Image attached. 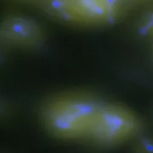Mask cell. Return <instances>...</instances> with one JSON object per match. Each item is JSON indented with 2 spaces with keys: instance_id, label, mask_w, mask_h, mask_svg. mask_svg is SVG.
Returning <instances> with one entry per match:
<instances>
[{
  "instance_id": "cell-1",
  "label": "cell",
  "mask_w": 153,
  "mask_h": 153,
  "mask_svg": "<svg viewBox=\"0 0 153 153\" xmlns=\"http://www.w3.org/2000/svg\"><path fill=\"white\" fill-rule=\"evenodd\" d=\"M102 103L84 94H65L47 102L41 117L47 129L55 136L86 139Z\"/></svg>"
},
{
  "instance_id": "cell-2",
  "label": "cell",
  "mask_w": 153,
  "mask_h": 153,
  "mask_svg": "<svg viewBox=\"0 0 153 153\" xmlns=\"http://www.w3.org/2000/svg\"><path fill=\"white\" fill-rule=\"evenodd\" d=\"M139 128L138 119L131 111L102 103L86 139L98 144H114L133 136Z\"/></svg>"
},
{
  "instance_id": "cell-3",
  "label": "cell",
  "mask_w": 153,
  "mask_h": 153,
  "mask_svg": "<svg viewBox=\"0 0 153 153\" xmlns=\"http://www.w3.org/2000/svg\"><path fill=\"white\" fill-rule=\"evenodd\" d=\"M0 38L10 45L33 48L42 42L43 32L38 23L30 18L11 15L0 23Z\"/></svg>"
},
{
  "instance_id": "cell-4",
  "label": "cell",
  "mask_w": 153,
  "mask_h": 153,
  "mask_svg": "<svg viewBox=\"0 0 153 153\" xmlns=\"http://www.w3.org/2000/svg\"><path fill=\"white\" fill-rule=\"evenodd\" d=\"M86 22L112 19L119 11L121 0H75Z\"/></svg>"
},
{
  "instance_id": "cell-5",
  "label": "cell",
  "mask_w": 153,
  "mask_h": 153,
  "mask_svg": "<svg viewBox=\"0 0 153 153\" xmlns=\"http://www.w3.org/2000/svg\"><path fill=\"white\" fill-rule=\"evenodd\" d=\"M39 6L61 20L70 23L86 22L75 0H42Z\"/></svg>"
},
{
  "instance_id": "cell-6",
  "label": "cell",
  "mask_w": 153,
  "mask_h": 153,
  "mask_svg": "<svg viewBox=\"0 0 153 153\" xmlns=\"http://www.w3.org/2000/svg\"><path fill=\"white\" fill-rule=\"evenodd\" d=\"M136 148L138 153H153V139L149 138L140 139Z\"/></svg>"
},
{
  "instance_id": "cell-7",
  "label": "cell",
  "mask_w": 153,
  "mask_h": 153,
  "mask_svg": "<svg viewBox=\"0 0 153 153\" xmlns=\"http://www.w3.org/2000/svg\"><path fill=\"white\" fill-rule=\"evenodd\" d=\"M21 1H25L27 3H34V4H40V3L42 2V0H21Z\"/></svg>"
}]
</instances>
